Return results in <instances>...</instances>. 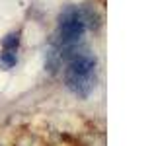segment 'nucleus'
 <instances>
[{
	"mask_svg": "<svg viewBox=\"0 0 156 146\" xmlns=\"http://www.w3.org/2000/svg\"><path fill=\"white\" fill-rule=\"evenodd\" d=\"M86 27H88V16L82 8L70 6L61 14L55 49L51 51V57H55V62H61L62 58L74 53L76 45L86 33Z\"/></svg>",
	"mask_w": 156,
	"mask_h": 146,
	"instance_id": "nucleus-1",
	"label": "nucleus"
},
{
	"mask_svg": "<svg viewBox=\"0 0 156 146\" xmlns=\"http://www.w3.org/2000/svg\"><path fill=\"white\" fill-rule=\"evenodd\" d=\"M18 47H20V33H10L2 41V53H0V62L4 66H14L18 61Z\"/></svg>",
	"mask_w": 156,
	"mask_h": 146,
	"instance_id": "nucleus-3",
	"label": "nucleus"
},
{
	"mask_svg": "<svg viewBox=\"0 0 156 146\" xmlns=\"http://www.w3.org/2000/svg\"><path fill=\"white\" fill-rule=\"evenodd\" d=\"M98 58L90 51H74L66 57L65 64V84L72 94L88 97L96 86Z\"/></svg>",
	"mask_w": 156,
	"mask_h": 146,
	"instance_id": "nucleus-2",
	"label": "nucleus"
}]
</instances>
